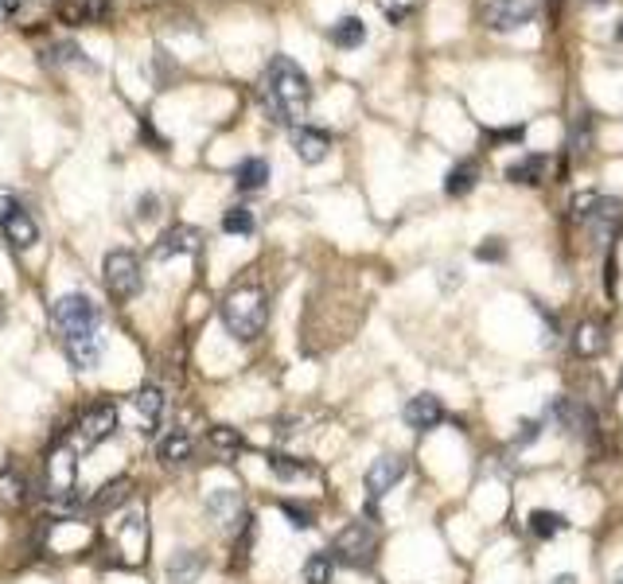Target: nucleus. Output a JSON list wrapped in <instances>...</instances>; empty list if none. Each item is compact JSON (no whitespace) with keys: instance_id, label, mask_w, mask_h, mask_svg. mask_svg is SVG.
Wrapping results in <instances>:
<instances>
[{"instance_id":"f257e3e1","label":"nucleus","mask_w":623,"mask_h":584,"mask_svg":"<svg viewBox=\"0 0 623 584\" xmlns=\"http://www.w3.org/2000/svg\"><path fill=\"white\" fill-rule=\"evenodd\" d=\"M261 102H265V110L273 113V121L296 125L300 117L308 113V102H312L308 74L300 71L288 55H277L269 63V71H265V90H261Z\"/></svg>"},{"instance_id":"f03ea898","label":"nucleus","mask_w":623,"mask_h":584,"mask_svg":"<svg viewBox=\"0 0 623 584\" xmlns=\"http://www.w3.org/2000/svg\"><path fill=\"white\" fill-rule=\"evenodd\" d=\"M265 319H269V296L265 288L258 285H242L234 288L227 300H222V324L234 339L242 343H253V339L265 331Z\"/></svg>"},{"instance_id":"7ed1b4c3","label":"nucleus","mask_w":623,"mask_h":584,"mask_svg":"<svg viewBox=\"0 0 623 584\" xmlns=\"http://www.w3.org/2000/svg\"><path fill=\"white\" fill-rule=\"evenodd\" d=\"M51 316H55V327H58V335H63V343L97 335V304L86 292H66V296H58Z\"/></svg>"},{"instance_id":"20e7f679","label":"nucleus","mask_w":623,"mask_h":584,"mask_svg":"<svg viewBox=\"0 0 623 584\" xmlns=\"http://www.w3.org/2000/svg\"><path fill=\"white\" fill-rule=\"evenodd\" d=\"M374 553H378V530L374 522H363V519L343 526L335 534V542H331V557H335V565H347V569H370Z\"/></svg>"},{"instance_id":"39448f33","label":"nucleus","mask_w":623,"mask_h":584,"mask_svg":"<svg viewBox=\"0 0 623 584\" xmlns=\"http://www.w3.org/2000/svg\"><path fill=\"white\" fill-rule=\"evenodd\" d=\"M105 288H110L113 300H133L144 285V273H141V257L133 250H113L105 257Z\"/></svg>"},{"instance_id":"423d86ee","label":"nucleus","mask_w":623,"mask_h":584,"mask_svg":"<svg viewBox=\"0 0 623 584\" xmlns=\"http://www.w3.org/2000/svg\"><path fill=\"white\" fill-rule=\"evenodd\" d=\"M577 219L584 227H592V234L600 242H608V234H616L619 219H623V203L604 199V195H584V199H577Z\"/></svg>"},{"instance_id":"0eeeda50","label":"nucleus","mask_w":623,"mask_h":584,"mask_svg":"<svg viewBox=\"0 0 623 584\" xmlns=\"http://www.w3.org/2000/svg\"><path fill=\"white\" fill-rule=\"evenodd\" d=\"M545 421H558L565 433L584 436V441H596V417L584 402H573V397H553L545 405Z\"/></svg>"},{"instance_id":"6e6552de","label":"nucleus","mask_w":623,"mask_h":584,"mask_svg":"<svg viewBox=\"0 0 623 584\" xmlns=\"http://www.w3.org/2000/svg\"><path fill=\"white\" fill-rule=\"evenodd\" d=\"M538 16V0H487L483 24L491 32H519Z\"/></svg>"},{"instance_id":"1a4fd4ad","label":"nucleus","mask_w":623,"mask_h":584,"mask_svg":"<svg viewBox=\"0 0 623 584\" xmlns=\"http://www.w3.org/2000/svg\"><path fill=\"white\" fill-rule=\"evenodd\" d=\"M405 467H409L405 456H397V452L378 456V460L366 467V495L370 499H382L386 491H394V487L405 480Z\"/></svg>"},{"instance_id":"9d476101","label":"nucleus","mask_w":623,"mask_h":584,"mask_svg":"<svg viewBox=\"0 0 623 584\" xmlns=\"http://www.w3.org/2000/svg\"><path fill=\"white\" fill-rule=\"evenodd\" d=\"M113 428H117V405L113 402H94L82 417H78V436H82L86 448L110 441Z\"/></svg>"},{"instance_id":"9b49d317","label":"nucleus","mask_w":623,"mask_h":584,"mask_svg":"<svg viewBox=\"0 0 623 584\" xmlns=\"http://www.w3.org/2000/svg\"><path fill=\"white\" fill-rule=\"evenodd\" d=\"M203 246V230L199 227H188V222H175L160 234V242H156L152 257L156 261H172V257H183V253H195Z\"/></svg>"},{"instance_id":"f8f14e48","label":"nucleus","mask_w":623,"mask_h":584,"mask_svg":"<svg viewBox=\"0 0 623 584\" xmlns=\"http://www.w3.org/2000/svg\"><path fill=\"white\" fill-rule=\"evenodd\" d=\"M402 417H405L409 428H417V433H428V428H436V425L444 421V402H441L436 394H417V397H409V402H405Z\"/></svg>"},{"instance_id":"ddd939ff","label":"nucleus","mask_w":623,"mask_h":584,"mask_svg":"<svg viewBox=\"0 0 623 584\" xmlns=\"http://www.w3.org/2000/svg\"><path fill=\"white\" fill-rule=\"evenodd\" d=\"M0 230H4V238L12 242L16 250H32L35 242H39V227H35V219H32V214H27L24 207H19V203L4 214V219H0Z\"/></svg>"},{"instance_id":"4468645a","label":"nucleus","mask_w":623,"mask_h":584,"mask_svg":"<svg viewBox=\"0 0 623 584\" xmlns=\"http://www.w3.org/2000/svg\"><path fill=\"white\" fill-rule=\"evenodd\" d=\"M292 149L304 164H319L324 156L331 152V136L324 129H312V125H300V129H292Z\"/></svg>"},{"instance_id":"2eb2a0df","label":"nucleus","mask_w":623,"mask_h":584,"mask_svg":"<svg viewBox=\"0 0 623 584\" xmlns=\"http://www.w3.org/2000/svg\"><path fill=\"white\" fill-rule=\"evenodd\" d=\"M545 172H550V156H519L514 164H506V180L511 183H522V188H534V183L545 180Z\"/></svg>"},{"instance_id":"dca6fc26","label":"nucleus","mask_w":623,"mask_h":584,"mask_svg":"<svg viewBox=\"0 0 623 584\" xmlns=\"http://www.w3.org/2000/svg\"><path fill=\"white\" fill-rule=\"evenodd\" d=\"M195 452V441L188 428H168V433L160 436V444H156V456H160V464H183L191 460Z\"/></svg>"},{"instance_id":"f3484780","label":"nucleus","mask_w":623,"mask_h":584,"mask_svg":"<svg viewBox=\"0 0 623 584\" xmlns=\"http://www.w3.org/2000/svg\"><path fill=\"white\" fill-rule=\"evenodd\" d=\"M475 183H480V164L460 160L456 168H448V175H444V195H448V199H464V195L475 191Z\"/></svg>"},{"instance_id":"a211bd4d","label":"nucleus","mask_w":623,"mask_h":584,"mask_svg":"<svg viewBox=\"0 0 623 584\" xmlns=\"http://www.w3.org/2000/svg\"><path fill=\"white\" fill-rule=\"evenodd\" d=\"M207 511H211V519L222 522V526H230L234 519H246V511H242V495L230 491V487H219V491H211Z\"/></svg>"},{"instance_id":"6ab92c4d","label":"nucleus","mask_w":623,"mask_h":584,"mask_svg":"<svg viewBox=\"0 0 623 584\" xmlns=\"http://www.w3.org/2000/svg\"><path fill=\"white\" fill-rule=\"evenodd\" d=\"M265 183H269V164L261 156H246L238 164V172H234V188L238 191H261Z\"/></svg>"},{"instance_id":"aec40b11","label":"nucleus","mask_w":623,"mask_h":584,"mask_svg":"<svg viewBox=\"0 0 623 584\" xmlns=\"http://www.w3.org/2000/svg\"><path fill=\"white\" fill-rule=\"evenodd\" d=\"M526 526H530V534L538 542H553L558 534H565V526H569V522H565L561 511H545V506H538V511H530V522H526Z\"/></svg>"},{"instance_id":"412c9836","label":"nucleus","mask_w":623,"mask_h":584,"mask_svg":"<svg viewBox=\"0 0 623 584\" xmlns=\"http://www.w3.org/2000/svg\"><path fill=\"white\" fill-rule=\"evenodd\" d=\"M604 327L596 324V319H584V324H577V331H573V350H577L581 358H592L604 350Z\"/></svg>"},{"instance_id":"4be33fe9","label":"nucleus","mask_w":623,"mask_h":584,"mask_svg":"<svg viewBox=\"0 0 623 584\" xmlns=\"http://www.w3.org/2000/svg\"><path fill=\"white\" fill-rule=\"evenodd\" d=\"M58 12H63V19H71V24H97V19L110 12V0H66Z\"/></svg>"},{"instance_id":"5701e85b","label":"nucleus","mask_w":623,"mask_h":584,"mask_svg":"<svg viewBox=\"0 0 623 584\" xmlns=\"http://www.w3.org/2000/svg\"><path fill=\"white\" fill-rule=\"evenodd\" d=\"M125 499H129V480H125V475H121V480L105 483L102 491H97L94 499H90V514H113V511H117V506H121Z\"/></svg>"},{"instance_id":"b1692460","label":"nucleus","mask_w":623,"mask_h":584,"mask_svg":"<svg viewBox=\"0 0 623 584\" xmlns=\"http://www.w3.org/2000/svg\"><path fill=\"white\" fill-rule=\"evenodd\" d=\"M331 43L350 51V47H363L366 43V24L358 16H343L339 24H331Z\"/></svg>"},{"instance_id":"393cba45","label":"nucleus","mask_w":623,"mask_h":584,"mask_svg":"<svg viewBox=\"0 0 623 584\" xmlns=\"http://www.w3.org/2000/svg\"><path fill=\"white\" fill-rule=\"evenodd\" d=\"M203 569H207V561H203L199 553H191V549H180V553H175V557L168 561V577H172L175 584H191Z\"/></svg>"},{"instance_id":"a878e982","label":"nucleus","mask_w":623,"mask_h":584,"mask_svg":"<svg viewBox=\"0 0 623 584\" xmlns=\"http://www.w3.org/2000/svg\"><path fill=\"white\" fill-rule=\"evenodd\" d=\"M133 405L141 409L144 421L156 425V421L164 417V389H160V386H152V382H149V386H141V389H136V397H133Z\"/></svg>"},{"instance_id":"bb28decb","label":"nucleus","mask_w":623,"mask_h":584,"mask_svg":"<svg viewBox=\"0 0 623 584\" xmlns=\"http://www.w3.org/2000/svg\"><path fill=\"white\" fill-rule=\"evenodd\" d=\"M265 464L281 483H292V480H300V475H308V464H300L296 456H285V452H269Z\"/></svg>"},{"instance_id":"cd10ccee","label":"nucleus","mask_w":623,"mask_h":584,"mask_svg":"<svg viewBox=\"0 0 623 584\" xmlns=\"http://www.w3.org/2000/svg\"><path fill=\"white\" fill-rule=\"evenodd\" d=\"M331 572H335V557L331 553H312L304 561V580L308 584H331Z\"/></svg>"},{"instance_id":"c85d7f7f","label":"nucleus","mask_w":623,"mask_h":584,"mask_svg":"<svg viewBox=\"0 0 623 584\" xmlns=\"http://www.w3.org/2000/svg\"><path fill=\"white\" fill-rule=\"evenodd\" d=\"M207 441H211V448H214L219 456H238V452H242V433H238V428L219 425V428H211Z\"/></svg>"},{"instance_id":"c756f323","label":"nucleus","mask_w":623,"mask_h":584,"mask_svg":"<svg viewBox=\"0 0 623 584\" xmlns=\"http://www.w3.org/2000/svg\"><path fill=\"white\" fill-rule=\"evenodd\" d=\"M222 230L227 234H253V211L230 207L227 214H222Z\"/></svg>"},{"instance_id":"7c9ffc66","label":"nucleus","mask_w":623,"mask_h":584,"mask_svg":"<svg viewBox=\"0 0 623 584\" xmlns=\"http://www.w3.org/2000/svg\"><path fill=\"white\" fill-rule=\"evenodd\" d=\"M51 55L58 58V63H78V66H90V63H86V55H82V47H78L74 39H58V43L51 47Z\"/></svg>"},{"instance_id":"2f4dec72","label":"nucleus","mask_w":623,"mask_h":584,"mask_svg":"<svg viewBox=\"0 0 623 584\" xmlns=\"http://www.w3.org/2000/svg\"><path fill=\"white\" fill-rule=\"evenodd\" d=\"M281 514H285V519L292 522V526H296V530H308V526H312V511H308V506H300V503H281Z\"/></svg>"},{"instance_id":"473e14b6","label":"nucleus","mask_w":623,"mask_h":584,"mask_svg":"<svg viewBox=\"0 0 623 584\" xmlns=\"http://www.w3.org/2000/svg\"><path fill=\"white\" fill-rule=\"evenodd\" d=\"M475 257H480V261H503L506 257L503 238H483L480 246H475Z\"/></svg>"},{"instance_id":"72a5a7b5","label":"nucleus","mask_w":623,"mask_h":584,"mask_svg":"<svg viewBox=\"0 0 623 584\" xmlns=\"http://www.w3.org/2000/svg\"><path fill=\"white\" fill-rule=\"evenodd\" d=\"M542 436V421H534V417H526V421H519V433H514V444L526 448V444H534Z\"/></svg>"},{"instance_id":"f704fd0d","label":"nucleus","mask_w":623,"mask_h":584,"mask_svg":"<svg viewBox=\"0 0 623 584\" xmlns=\"http://www.w3.org/2000/svg\"><path fill=\"white\" fill-rule=\"evenodd\" d=\"M0 499H19V480L16 475H0Z\"/></svg>"},{"instance_id":"c9c22d12","label":"nucleus","mask_w":623,"mask_h":584,"mask_svg":"<svg viewBox=\"0 0 623 584\" xmlns=\"http://www.w3.org/2000/svg\"><path fill=\"white\" fill-rule=\"evenodd\" d=\"M152 214H156V199H152V195H144V199H141V219H152Z\"/></svg>"},{"instance_id":"e433bc0d","label":"nucleus","mask_w":623,"mask_h":584,"mask_svg":"<svg viewBox=\"0 0 623 584\" xmlns=\"http://www.w3.org/2000/svg\"><path fill=\"white\" fill-rule=\"evenodd\" d=\"M19 12V0H0V16H12Z\"/></svg>"},{"instance_id":"4c0bfd02","label":"nucleus","mask_w":623,"mask_h":584,"mask_svg":"<svg viewBox=\"0 0 623 584\" xmlns=\"http://www.w3.org/2000/svg\"><path fill=\"white\" fill-rule=\"evenodd\" d=\"M550 584H581L577 577H573V572H558V577H553Z\"/></svg>"},{"instance_id":"58836bf2","label":"nucleus","mask_w":623,"mask_h":584,"mask_svg":"<svg viewBox=\"0 0 623 584\" xmlns=\"http://www.w3.org/2000/svg\"><path fill=\"white\" fill-rule=\"evenodd\" d=\"M616 584H623V569H619V572H616Z\"/></svg>"},{"instance_id":"ea45409f","label":"nucleus","mask_w":623,"mask_h":584,"mask_svg":"<svg viewBox=\"0 0 623 584\" xmlns=\"http://www.w3.org/2000/svg\"><path fill=\"white\" fill-rule=\"evenodd\" d=\"M619 39H623V27H619Z\"/></svg>"},{"instance_id":"a19ab883","label":"nucleus","mask_w":623,"mask_h":584,"mask_svg":"<svg viewBox=\"0 0 623 584\" xmlns=\"http://www.w3.org/2000/svg\"><path fill=\"white\" fill-rule=\"evenodd\" d=\"M592 4H600V0H592Z\"/></svg>"}]
</instances>
